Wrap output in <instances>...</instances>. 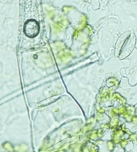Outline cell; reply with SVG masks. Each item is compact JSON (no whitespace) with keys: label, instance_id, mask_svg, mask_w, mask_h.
I'll return each mask as SVG.
<instances>
[{"label":"cell","instance_id":"obj_1","mask_svg":"<svg viewBox=\"0 0 137 152\" xmlns=\"http://www.w3.org/2000/svg\"><path fill=\"white\" fill-rule=\"evenodd\" d=\"M40 31V26L36 20H27L24 25V33L27 37L33 38L38 35Z\"/></svg>","mask_w":137,"mask_h":152}]
</instances>
